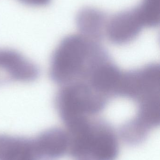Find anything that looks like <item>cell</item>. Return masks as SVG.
<instances>
[{"instance_id": "1", "label": "cell", "mask_w": 160, "mask_h": 160, "mask_svg": "<svg viewBox=\"0 0 160 160\" xmlns=\"http://www.w3.org/2000/svg\"><path fill=\"white\" fill-rule=\"evenodd\" d=\"M109 56L98 41L81 34L70 35L60 41L52 55L50 77L61 86L86 80Z\"/></svg>"}, {"instance_id": "2", "label": "cell", "mask_w": 160, "mask_h": 160, "mask_svg": "<svg viewBox=\"0 0 160 160\" xmlns=\"http://www.w3.org/2000/svg\"><path fill=\"white\" fill-rule=\"evenodd\" d=\"M109 99L88 82L76 81L62 86L55 96L54 104L63 121L77 125L85 122L88 116L101 112Z\"/></svg>"}, {"instance_id": "3", "label": "cell", "mask_w": 160, "mask_h": 160, "mask_svg": "<svg viewBox=\"0 0 160 160\" xmlns=\"http://www.w3.org/2000/svg\"><path fill=\"white\" fill-rule=\"evenodd\" d=\"M160 66L150 63L123 72L116 97L132 100L139 104L160 98Z\"/></svg>"}, {"instance_id": "4", "label": "cell", "mask_w": 160, "mask_h": 160, "mask_svg": "<svg viewBox=\"0 0 160 160\" xmlns=\"http://www.w3.org/2000/svg\"><path fill=\"white\" fill-rule=\"evenodd\" d=\"M39 73L38 67L18 52L0 49V84L13 81L34 82Z\"/></svg>"}, {"instance_id": "5", "label": "cell", "mask_w": 160, "mask_h": 160, "mask_svg": "<svg viewBox=\"0 0 160 160\" xmlns=\"http://www.w3.org/2000/svg\"><path fill=\"white\" fill-rule=\"evenodd\" d=\"M144 27L137 7L109 18L105 36L113 44L123 45L133 41Z\"/></svg>"}, {"instance_id": "6", "label": "cell", "mask_w": 160, "mask_h": 160, "mask_svg": "<svg viewBox=\"0 0 160 160\" xmlns=\"http://www.w3.org/2000/svg\"><path fill=\"white\" fill-rule=\"evenodd\" d=\"M108 19L103 11L95 8L85 7L78 12L76 24L81 34L99 41L105 36Z\"/></svg>"}, {"instance_id": "7", "label": "cell", "mask_w": 160, "mask_h": 160, "mask_svg": "<svg viewBox=\"0 0 160 160\" xmlns=\"http://www.w3.org/2000/svg\"><path fill=\"white\" fill-rule=\"evenodd\" d=\"M145 27L154 28L160 23V0H142L137 7Z\"/></svg>"}, {"instance_id": "8", "label": "cell", "mask_w": 160, "mask_h": 160, "mask_svg": "<svg viewBox=\"0 0 160 160\" xmlns=\"http://www.w3.org/2000/svg\"><path fill=\"white\" fill-rule=\"evenodd\" d=\"M23 4L32 7H43L47 6L51 0H18Z\"/></svg>"}]
</instances>
